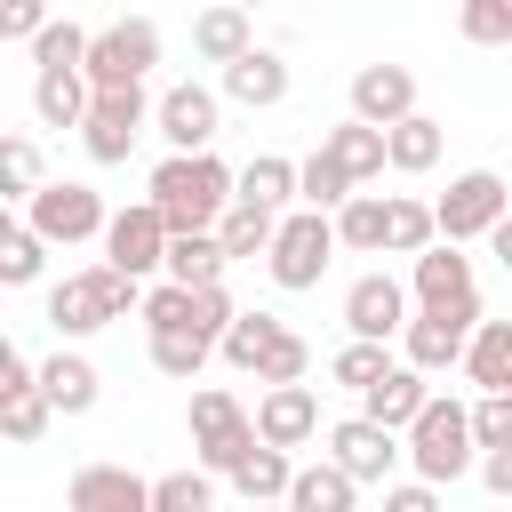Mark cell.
<instances>
[{
    "label": "cell",
    "instance_id": "obj_1",
    "mask_svg": "<svg viewBox=\"0 0 512 512\" xmlns=\"http://www.w3.org/2000/svg\"><path fill=\"white\" fill-rule=\"evenodd\" d=\"M144 200L168 216L176 240H192V232H216V224H224V208L240 200V168H224L216 152H168V160L152 168Z\"/></svg>",
    "mask_w": 512,
    "mask_h": 512
},
{
    "label": "cell",
    "instance_id": "obj_2",
    "mask_svg": "<svg viewBox=\"0 0 512 512\" xmlns=\"http://www.w3.org/2000/svg\"><path fill=\"white\" fill-rule=\"evenodd\" d=\"M408 472L424 488H456L464 472H480V432H472V400H440L408 424Z\"/></svg>",
    "mask_w": 512,
    "mask_h": 512
},
{
    "label": "cell",
    "instance_id": "obj_3",
    "mask_svg": "<svg viewBox=\"0 0 512 512\" xmlns=\"http://www.w3.org/2000/svg\"><path fill=\"white\" fill-rule=\"evenodd\" d=\"M120 312H144V288H136V280H120L112 264L64 272V280L48 288V328H56V344H80V336L112 328Z\"/></svg>",
    "mask_w": 512,
    "mask_h": 512
},
{
    "label": "cell",
    "instance_id": "obj_4",
    "mask_svg": "<svg viewBox=\"0 0 512 512\" xmlns=\"http://www.w3.org/2000/svg\"><path fill=\"white\" fill-rule=\"evenodd\" d=\"M184 432H192V456H200V472H208V480H232V472L264 448V440H256V416H248L224 384H200V392H192Z\"/></svg>",
    "mask_w": 512,
    "mask_h": 512
},
{
    "label": "cell",
    "instance_id": "obj_5",
    "mask_svg": "<svg viewBox=\"0 0 512 512\" xmlns=\"http://www.w3.org/2000/svg\"><path fill=\"white\" fill-rule=\"evenodd\" d=\"M336 248H344V240H336V216H320V208H288V216H280V240H272V256H264V272H272L280 296H304V288L328 280Z\"/></svg>",
    "mask_w": 512,
    "mask_h": 512
},
{
    "label": "cell",
    "instance_id": "obj_6",
    "mask_svg": "<svg viewBox=\"0 0 512 512\" xmlns=\"http://www.w3.org/2000/svg\"><path fill=\"white\" fill-rule=\"evenodd\" d=\"M432 216H440V240H448V248L488 240V232L512 216V184H504L496 168H464V176H448V192L432 200Z\"/></svg>",
    "mask_w": 512,
    "mask_h": 512
},
{
    "label": "cell",
    "instance_id": "obj_7",
    "mask_svg": "<svg viewBox=\"0 0 512 512\" xmlns=\"http://www.w3.org/2000/svg\"><path fill=\"white\" fill-rule=\"evenodd\" d=\"M152 64H160V24H152V16L96 24V48H88V88H96V96H112V88H144Z\"/></svg>",
    "mask_w": 512,
    "mask_h": 512
},
{
    "label": "cell",
    "instance_id": "obj_8",
    "mask_svg": "<svg viewBox=\"0 0 512 512\" xmlns=\"http://www.w3.org/2000/svg\"><path fill=\"white\" fill-rule=\"evenodd\" d=\"M24 224H32L48 248H80V240H104V232H112V208H104V192H96V184L56 176V184L24 208Z\"/></svg>",
    "mask_w": 512,
    "mask_h": 512
},
{
    "label": "cell",
    "instance_id": "obj_9",
    "mask_svg": "<svg viewBox=\"0 0 512 512\" xmlns=\"http://www.w3.org/2000/svg\"><path fill=\"white\" fill-rule=\"evenodd\" d=\"M168 248H176V232H168V216L152 208V200H128V208H112V232H104V264L120 272V280H152V272H168Z\"/></svg>",
    "mask_w": 512,
    "mask_h": 512
},
{
    "label": "cell",
    "instance_id": "obj_10",
    "mask_svg": "<svg viewBox=\"0 0 512 512\" xmlns=\"http://www.w3.org/2000/svg\"><path fill=\"white\" fill-rule=\"evenodd\" d=\"M472 336H480V296L456 304V312H416L408 336H400V360H408L416 376H448V368H464Z\"/></svg>",
    "mask_w": 512,
    "mask_h": 512
},
{
    "label": "cell",
    "instance_id": "obj_11",
    "mask_svg": "<svg viewBox=\"0 0 512 512\" xmlns=\"http://www.w3.org/2000/svg\"><path fill=\"white\" fill-rule=\"evenodd\" d=\"M328 464L352 472L360 488H392V472L408 464V440L384 432V424H368V416H336L328 424Z\"/></svg>",
    "mask_w": 512,
    "mask_h": 512
},
{
    "label": "cell",
    "instance_id": "obj_12",
    "mask_svg": "<svg viewBox=\"0 0 512 512\" xmlns=\"http://www.w3.org/2000/svg\"><path fill=\"white\" fill-rule=\"evenodd\" d=\"M152 112H160V104H152L144 88H112V96H96V104H88V128H80V152H88L96 168H120V160L136 152V136L152 128Z\"/></svg>",
    "mask_w": 512,
    "mask_h": 512
},
{
    "label": "cell",
    "instance_id": "obj_13",
    "mask_svg": "<svg viewBox=\"0 0 512 512\" xmlns=\"http://www.w3.org/2000/svg\"><path fill=\"white\" fill-rule=\"evenodd\" d=\"M408 320H416L408 280H392V272H360V280L344 288V336H360V344H392V336H408Z\"/></svg>",
    "mask_w": 512,
    "mask_h": 512
},
{
    "label": "cell",
    "instance_id": "obj_14",
    "mask_svg": "<svg viewBox=\"0 0 512 512\" xmlns=\"http://www.w3.org/2000/svg\"><path fill=\"white\" fill-rule=\"evenodd\" d=\"M216 120H224V88H200V80H176L152 112L168 152H216Z\"/></svg>",
    "mask_w": 512,
    "mask_h": 512
},
{
    "label": "cell",
    "instance_id": "obj_15",
    "mask_svg": "<svg viewBox=\"0 0 512 512\" xmlns=\"http://www.w3.org/2000/svg\"><path fill=\"white\" fill-rule=\"evenodd\" d=\"M48 424H56V408H48V392H40V368H32L16 344H0V432H8L16 448H32Z\"/></svg>",
    "mask_w": 512,
    "mask_h": 512
},
{
    "label": "cell",
    "instance_id": "obj_16",
    "mask_svg": "<svg viewBox=\"0 0 512 512\" xmlns=\"http://www.w3.org/2000/svg\"><path fill=\"white\" fill-rule=\"evenodd\" d=\"M352 120H368V128H400V120H416V72L408 64H360L352 72Z\"/></svg>",
    "mask_w": 512,
    "mask_h": 512
},
{
    "label": "cell",
    "instance_id": "obj_17",
    "mask_svg": "<svg viewBox=\"0 0 512 512\" xmlns=\"http://www.w3.org/2000/svg\"><path fill=\"white\" fill-rule=\"evenodd\" d=\"M64 512H152V480L128 464H80L64 480Z\"/></svg>",
    "mask_w": 512,
    "mask_h": 512
},
{
    "label": "cell",
    "instance_id": "obj_18",
    "mask_svg": "<svg viewBox=\"0 0 512 512\" xmlns=\"http://www.w3.org/2000/svg\"><path fill=\"white\" fill-rule=\"evenodd\" d=\"M408 296H416V312H456V304H472L480 296V280H472V256L464 248H424L416 256V272H408Z\"/></svg>",
    "mask_w": 512,
    "mask_h": 512
},
{
    "label": "cell",
    "instance_id": "obj_19",
    "mask_svg": "<svg viewBox=\"0 0 512 512\" xmlns=\"http://www.w3.org/2000/svg\"><path fill=\"white\" fill-rule=\"evenodd\" d=\"M256 440L264 448H304V440H320V392L312 384H280V392H264L256 400Z\"/></svg>",
    "mask_w": 512,
    "mask_h": 512
},
{
    "label": "cell",
    "instance_id": "obj_20",
    "mask_svg": "<svg viewBox=\"0 0 512 512\" xmlns=\"http://www.w3.org/2000/svg\"><path fill=\"white\" fill-rule=\"evenodd\" d=\"M40 392H48V408H56V416H88V408L104 400V376H96V360H88V352L56 344V352L40 360Z\"/></svg>",
    "mask_w": 512,
    "mask_h": 512
},
{
    "label": "cell",
    "instance_id": "obj_21",
    "mask_svg": "<svg viewBox=\"0 0 512 512\" xmlns=\"http://www.w3.org/2000/svg\"><path fill=\"white\" fill-rule=\"evenodd\" d=\"M320 152L352 176V184H376L384 168H392V144H384V128H368V120H336V128H320Z\"/></svg>",
    "mask_w": 512,
    "mask_h": 512
},
{
    "label": "cell",
    "instance_id": "obj_22",
    "mask_svg": "<svg viewBox=\"0 0 512 512\" xmlns=\"http://www.w3.org/2000/svg\"><path fill=\"white\" fill-rule=\"evenodd\" d=\"M424 408H432V376H416L408 360H400L376 392H360V416H368V424H384V432H400V440H408V424H416Z\"/></svg>",
    "mask_w": 512,
    "mask_h": 512
},
{
    "label": "cell",
    "instance_id": "obj_23",
    "mask_svg": "<svg viewBox=\"0 0 512 512\" xmlns=\"http://www.w3.org/2000/svg\"><path fill=\"white\" fill-rule=\"evenodd\" d=\"M192 48H200V64H224V72H232V64L256 56L264 40H256V24H248L240 8H200V16H192Z\"/></svg>",
    "mask_w": 512,
    "mask_h": 512
},
{
    "label": "cell",
    "instance_id": "obj_24",
    "mask_svg": "<svg viewBox=\"0 0 512 512\" xmlns=\"http://www.w3.org/2000/svg\"><path fill=\"white\" fill-rule=\"evenodd\" d=\"M224 96H232V104H248V112H272V104H288V56H280V48H256V56H240V64L224 72Z\"/></svg>",
    "mask_w": 512,
    "mask_h": 512
},
{
    "label": "cell",
    "instance_id": "obj_25",
    "mask_svg": "<svg viewBox=\"0 0 512 512\" xmlns=\"http://www.w3.org/2000/svg\"><path fill=\"white\" fill-rule=\"evenodd\" d=\"M88 104H96L88 72H32V112H40V128H88Z\"/></svg>",
    "mask_w": 512,
    "mask_h": 512
},
{
    "label": "cell",
    "instance_id": "obj_26",
    "mask_svg": "<svg viewBox=\"0 0 512 512\" xmlns=\"http://www.w3.org/2000/svg\"><path fill=\"white\" fill-rule=\"evenodd\" d=\"M296 184H304V160H280V152H256V160L240 168V200H248V208H272V216H288V208L304 200Z\"/></svg>",
    "mask_w": 512,
    "mask_h": 512
},
{
    "label": "cell",
    "instance_id": "obj_27",
    "mask_svg": "<svg viewBox=\"0 0 512 512\" xmlns=\"http://www.w3.org/2000/svg\"><path fill=\"white\" fill-rule=\"evenodd\" d=\"M288 512H360V480H352V472H336L328 456H320V464H296Z\"/></svg>",
    "mask_w": 512,
    "mask_h": 512
},
{
    "label": "cell",
    "instance_id": "obj_28",
    "mask_svg": "<svg viewBox=\"0 0 512 512\" xmlns=\"http://www.w3.org/2000/svg\"><path fill=\"white\" fill-rule=\"evenodd\" d=\"M424 248H440V216H432V200L392 192V208H384V256H424Z\"/></svg>",
    "mask_w": 512,
    "mask_h": 512
},
{
    "label": "cell",
    "instance_id": "obj_29",
    "mask_svg": "<svg viewBox=\"0 0 512 512\" xmlns=\"http://www.w3.org/2000/svg\"><path fill=\"white\" fill-rule=\"evenodd\" d=\"M280 336H288V320H280V312H240V320H232V336L216 344V360H224V368H240V376H256V368H264V352H272Z\"/></svg>",
    "mask_w": 512,
    "mask_h": 512
},
{
    "label": "cell",
    "instance_id": "obj_30",
    "mask_svg": "<svg viewBox=\"0 0 512 512\" xmlns=\"http://www.w3.org/2000/svg\"><path fill=\"white\" fill-rule=\"evenodd\" d=\"M464 376L480 384V400L488 392H512V320H480V336L464 352Z\"/></svg>",
    "mask_w": 512,
    "mask_h": 512
},
{
    "label": "cell",
    "instance_id": "obj_31",
    "mask_svg": "<svg viewBox=\"0 0 512 512\" xmlns=\"http://www.w3.org/2000/svg\"><path fill=\"white\" fill-rule=\"evenodd\" d=\"M216 240H224V256H232V264H248V256H272V240H280V216H272V208H248V200H232V208H224V224H216Z\"/></svg>",
    "mask_w": 512,
    "mask_h": 512
},
{
    "label": "cell",
    "instance_id": "obj_32",
    "mask_svg": "<svg viewBox=\"0 0 512 512\" xmlns=\"http://www.w3.org/2000/svg\"><path fill=\"white\" fill-rule=\"evenodd\" d=\"M224 272H232V256H224L216 232H192V240L168 248V280L176 288H224Z\"/></svg>",
    "mask_w": 512,
    "mask_h": 512
},
{
    "label": "cell",
    "instance_id": "obj_33",
    "mask_svg": "<svg viewBox=\"0 0 512 512\" xmlns=\"http://www.w3.org/2000/svg\"><path fill=\"white\" fill-rule=\"evenodd\" d=\"M232 488H240V504H248V512H256V504H288V488H296V456L256 448V456L232 472Z\"/></svg>",
    "mask_w": 512,
    "mask_h": 512
},
{
    "label": "cell",
    "instance_id": "obj_34",
    "mask_svg": "<svg viewBox=\"0 0 512 512\" xmlns=\"http://www.w3.org/2000/svg\"><path fill=\"white\" fill-rule=\"evenodd\" d=\"M392 368H400V360H392V344H360V336H344V344H336V360H328V384H344V392H376Z\"/></svg>",
    "mask_w": 512,
    "mask_h": 512
},
{
    "label": "cell",
    "instance_id": "obj_35",
    "mask_svg": "<svg viewBox=\"0 0 512 512\" xmlns=\"http://www.w3.org/2000/svg\"><path fill=\"white\" fill-rule=\"evenodd\" d=\"M384 144H392V168H400V176H424V168H440V152H448V136H440V120H432V112L400 120Z\"/></svg>",
    "mask_w": 512,
    "mask_h": 512
},
{
    "label": "cell",
    "instance_id": "obj_36",
    "mask_svg": "<svg viewBox=\"0 0 512 512\" xmlns=\"http://www.w3.org/2000/svg\"><path fill=\"white\" fill-rule=\"evenodd\" d=\"M40 264H48V240H40L24 216H8V224H0V288H32Z\"/></svg>",
    "mask_w": 512,
    "mask_h": 512
},
{
    "label": "cell",
    "instance_id": "obj_37",
    "mask_svg": "<svg viewBox=\"0 0 512 512\" xmlns=\"http://www.w3.org/2000/svg\"><path fill=\"white\" fill-rule=\"evenodd\" d=\"M296 192H304L296 208H320V216H336L344 200H360V184H352V176H344V168H336V160H328L320 144L304 152V184H296Z\"/></svg>",
    "mask_w": 512,
    "mask_h": 512
},
{
    "label": "cell",
    "instance_id": "obj_38",
    "mask_svg": "<svg viewBox=\"0 0 512 512\" xmlns=\"http://www.w3.org/2000/svg\"><path fill=\"white\" fill-rule=\"evenodd\" d=\"M384 208H392V192H384V200H376V192L344 200V208H336V240H344L352 256H384Z\"/></svg>",
    "mask_w": 512,
    "mask_h": 512
},
{
    "label": "cell",
    "instance_id": "obj_39",
    "mask_svg": "<svg viewBox=\"0 0 512 512\" xmlns=\"http://www.w3.org/2000/svg\"><path fill=\"white\" fill-rule=\"evenodd\" d=\"M88 48H96V32L64 16V24H48V32L32 40V64H40V72H88Z\"/></svg>",
    "mask_w": 512,
    "mask_h": 512
},
{
    "label": "cell",
    "instance_id": "obj_40",
    "mask_svg": "<svg viewBox=\"0 0 512 512\" xmlns=\"http://www.w3.org/2000/svg\"><path fill=\"white\" fill-rule=\"evenodd\" d=\"M144 352H152V368H160V376H176V384H200V368L216 360V344H208V336H152Z\"/></svg>",
    "mask_w": 512,
    "mask_h": 512
},
{
    "label": "cell",
    "instance_id": "obj_41",
    "mask_svg": "<svg viewBox=\"0 0 512 512\" xmlns=\"http://www.w3.org/2000/svg\"><path fill=\"white\" fill-rule=\"evenodd\" d=\"M0 168H8V200H40L48 192V176H40V144L32 136H0Z\"/></svg>",
    "mask_w": 512,
    "mask_h": 512
},
{
    "label": "cell",
    "instance_id": "obj_42",
    "mask_svg": "<svg viewBox=\"0 0 512 512\" xmlns=\"http://www.w3.org/2000/svg\"><path fill=\"white\" fill-rule=\"evenodd\" d=\"M144 328L152 336H192V288H176V280L144 288Z\"/></svg>",
    "mask_w": 512,
    "mask_h": 512
},
{
    "label": "cell",
    "instance_id": "obj_43",
    "mask_svg": "<svg viewBox=\"0 0 512 512\" xmlns=\"http://www.w3.org/2000/svg\"><path fill=\"white\" fill-rule=\"evenodd\" d=\"M208 504H216L208 472H160L152 480V512H208Z\"/></svg>",
    "mask_w": 512,
    "mask_h": 512
},
{
    "label": "cell",
    "instance_id": "obj_44",
    "mask_svg": "<svg viewBox=\"0 0 512 512\" xmlns=\"http://www.w3.org/2000/svg\"><path fill=\"white\" fill-rule=\"evenodd\" d=\"M456 32H464L472 48H504V40H512V0H464V8H456Z\"/></svg>",
    "mask_w": 512,
    "mask_h": 512
},
{
    "label": "cell",
    "instance_id": "obj_45",
    "mask_svg": "<svg viewBox=\"0 0 512 512\" xmlns=\"http://www.w3.org/2000/svg\"><path fill=\"white\" fill-rule=\"evenodd\" d=\"M304 368H312V344H304V336L288 328V336H280V344L264 352V368H256V384H264V392H280V384H304Z\"/></svg>",
    "mask_w": 512,
    "mask_h": 512
},
{
    "label": "cell",
    "instance_id": "obj_46",
    "mask_svg": "<svg viewBox=\"0 0 512 512\" xmlns=\"http://www.w3.org/2000/svg\"><path fill=\"white\" fill-rule=\"evenodd\" d=\"M472 432H480V456L512 448V392H488V400H472Z\"/></svg>",
    "mask_w": 512,
    "mask_h": 512
},
{
    "label": "cell",
    "instance_id": "obj_47",
    "mask_svg": "<svg viewBox=\"0 0 512 512\" xmlns=\"http://www.w3.org/2000/svg\"><path fill=\"white\" fill-rule=\"evenodd\" d=\"M48 24H56V16H48L40 0H8V8H0V40H40Z\"/></svg>",
    "mask_w": 512,
    "mask_h": 512
},
{
    "label": "cell",
    "instance_id": "obj_48",
    "mask_svg": "<svg viewBox=\"0 0 512 512\" xmlns=\"http://www.w3.org/2000/svg\"><path fill=\"white\" fill-rule=\"evenodd\" d=\"M384 512H440V488H424V480H392V488H384Z\"/></svg>",
    "mask_w": 512,
    "mask_h": 512
},
{
    "label": "cell",
    "instance_id": "obj_49",
    "mask_svg": "<svg viewBox=\"0 0 512 512\" xmlns=\"http://www.w3.org/2000/svg\"><path fill=\"white\" fill-rule=\"evenodd\" d=\"M480 488H488L496 504H512V448H496V456H480Z\"/></svg>",
    "mask_w": 512,
    "mask_h": 512
},
{
    "label": "cell",
    "instance_id": "obj_50",
    "mask_svg": "<svg viewBox=\"0 0 512 512\" xmlns=\"http://www.w3.org/2000/svg\"><path fill=\"white\" fill-rule=\"evenodd\" d=\"M488 248H496V264H504V272H512V216H504V224H496V232H488Z\"/></svg>",
    "mask_w": 512,
    "mask_h": 512
},
{
    "label": "cell",
    "instance_id": "obj_51",
    "mask_svg": "<svg viewBox=\"0 0 512 512\" xmlns=\"http://www.w3.org/2000/svg\"><path fill=\"white\" fill-rule=\"evenodd\" d=\"M256 512H288V504H256Z\"/></svg>",
    "mask_w": 512,
    "mask_h": 512
},
{
    "label": "cell",
    "instance_id": "obj_52",
    "mask_svg": "<svg viewBox=\"0 0 512 512\" xmlns=\"http://www.w3.org/2000/svg\"><path fill=\"white\" fill-rule=\"evenodd\" d=\"M496 512H512V504H496Z\"/></svg>",
    "mask_w": 512,
    "mask_h": 512
}]
</instances>
